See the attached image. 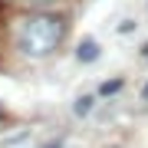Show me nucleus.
I'll list each match as a JSON object with an SVG mask.
<instances>
[{
	"mask_svg": "<svg viewBox=\"0 0 148 148\" xmlns=\"http://www.w3.org/2000/svg\"><path fill=\"white\" fill-rule=\"evenodd\" d=\"M63 40V20L56 13H33L23 20V30H20V49L33 59H43L49 56L53 49L59 46Z\"/></svg>",
	"mask_w": 148,
	"mask_h": 148,
	"instance_id": "obj_1",
	"label": "nucleus"
},
{
	"mask_svg": "<svg viewBox=\"0 0 148 148\" xmlns=\"http://www.w3.org/2000/svg\"><path fill=\"white\" fill-rule=\"evenodd\" d=\"M76 56H79V63H92V59H99V43H95V40H82L79 49H76Z\"/></svg>",
	"mask_w": 148,
	"mask_h": 148,
	"instance_id": "obj_2",
	"label": "nucleus"
},
{
	"mask_svg": "<svg viewBox=\"0 0 148 148\" xmlns=\"http://www.w3.org/2000/svg\"><path fill=\"white\" fill-rule=\"evenodd\" d=\"M92 102H95V95H82V99H76V115H89Z\"/></svg>",
	"mask_w": 148,
	"mask_h": 148,
	"instance_id": "obj_3",
	"label": "nucleus"
},
{
	"mask_svg": "<svg viewBox=\"0 0 148 148\" xmlns=\"http://www.w3.org/2000/svg\"><path fill=\"white\" fill-rule=\"evenodd\" d=\"M119 89H122V79H112V82H106V86H102L99 92H102V95H112V92H119Z\"/></svg>",
	"mask_w": 148,
	"mask_h": 148,
	"instance_id": "obj_4",
	"label": "nucleus"
},
{
	"mask_svg": "<svg viewBox=\"0 0 148 148\" xmlns=\"http://www.w3.org/2000/svg\"><path fill=\"white\" fill-rule=\"evenodd\" d=\"M142 99H145V102H148V82H145V86H142Z\"/></svg>",
	"mask_w": 148,
	"mask_h": 148,
	"instance_id": "obj_5",
	"label": "nucleus"
},
{
	"mask_svg": "<svg viewBox=\"0 0 148 148\" xmlns=\"http://www.w3.org/2000/svg\"><path fill=\"white\" fill-rule=\"evenodd\" d=\"M30 3H53V0H30Z\"/></svg>",
	"mask_w": 148,
	"mask_h": 148,
	"instance_id": "obj_6",
	"label": "nucleus"
},
{
	"mask_svg": "<svg viewBox=\"0 0 148 148\" xmlns=\"http://www.w3.org/2000/svg\"><path fill=\"white\" fill-rule=\"evenodd\" d=\"M145 59H148V46H145Z\"/></svg>",
	"mask_w": 148,
	"mask_h": 148,
	"instance_id": "obj_7",
	"label": "nucleus"
}]
</instances>
